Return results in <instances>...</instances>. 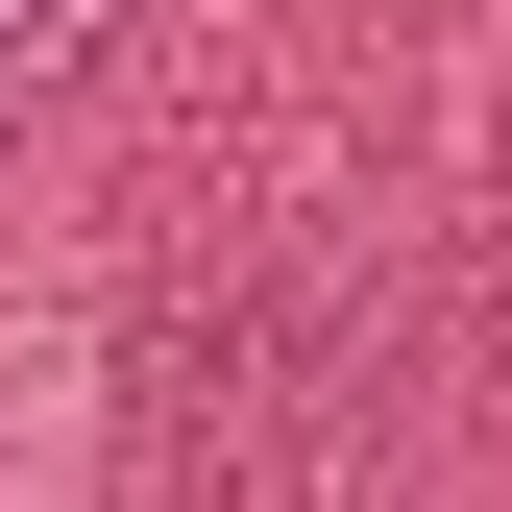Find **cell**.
Here are the masks:
<instances>
[{"mask_svg": "<svg viewBox=\"0 0 512 512\" xmlns=\"http://www.w3.org/2000/svg\"><path fill=\"white\" fill-rule=\"evenodd\" d=\"M49 49H74V0H0V98H25V74H49Z\"/></svg>", "mask_w": 512, "mask_h": 512, "instance_id": "1", "label": "cell"}]
</instances>
